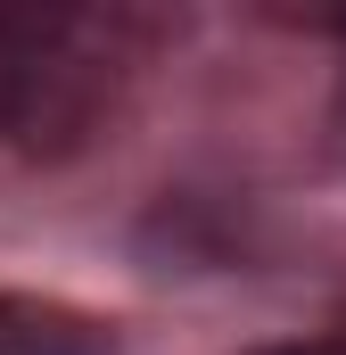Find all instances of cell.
Listing matches in <instances>:
<instances>
[{"label":"cell","mask_w":346,"mask_h":355,"mask_svg":"<svg viewBox=\"0 0 346 355\" xmlns=\"http://www.w3.org/2000/svg\"><path fill=\"white\" fill-rule=\"evenodd\" d=\"M107 83L91 25L66 8H0V141H66L83 132Z\"/></svg>","instance_id":"cell-1"},{"label":"cell","mask_w":346,"mask_h":355,"mask_svg":"<svg viewBox=\"0 0 346 355\" xmlns=\"http://www.w3.org/2000/svg\"><path fill=\"white\" fill-rule=\"evenodd\" d=\"M107 322H91L75 306L50 297H8L0 289V355H107Z\"/></svg>","instance_id":"cell-2"},{"label":"cell","mask_w":346,"mask_h":355,"mask_svg":"<svg viewBox=\"0 0 346 355\" xmlns=\"http://www.w3.org/2000/svg\"><path fill=\"white\" fill-rule=\"evenodd\" d=\"M264 355H346V339H305V347H264Z\"/></svg>","instance_id":"cell-3"}]
</instances>
